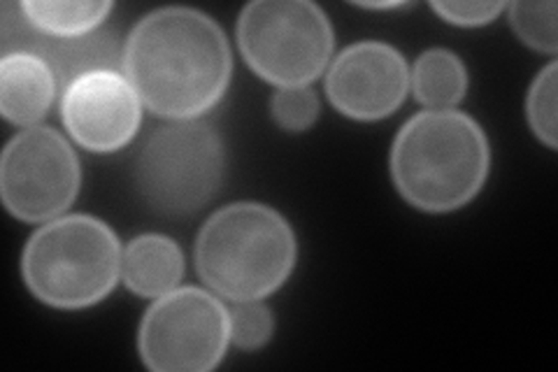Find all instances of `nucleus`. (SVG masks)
Returning <instances> with one entry per match:
<instances>
[{
	"mask_svg": "<svg viewBox=\"0 0 558 372\" xmlns=\"http://www.w3.org/2000/svg\"><path fill=\"white\" fill-rule=\"evenodd\" d=\"M365 10H393V8H403V3H359Z\"/></svg>",
	"mask_w": 558,
	"mask_h": 372,
	"instance_id": "412c9836",
	"label": "nucleus"
},
{
	"mask_svg": "<svg viewBox=\"0 0 558 372\" xmlns=\"http://www.w3.org/2000/svg\"><path fill=\"white\" fill-rule=\"evenodd\" d=\"M430 8L447 24L475 28L498 20V14L505 10V3H488V0H484V3H477V0H473V3L470 0L457 3V0H447V3H433Z\"/></svg>",
	"mask_w": 558,
	"mask_h": 372,
	"instance_id": "aec40b11",
	"label": "nucleus"
},
{
	"mask_svg": "<svg viewBox=\"0 0 558 372\" xmlns=\"http://www.w3.org/2000/svg\"><path fill=\"white\" fill-rule=\"evenodd\" d=\"M121 73L149 112L194 121L223 98L233 55L223 28L209 14L161 8L145 14L129 33Z\"/></svg>",
	"mask_w": 558,
	"mask_h": 372,
	"instance_id": "f257e3e1",
	"label": "nucleus"
},
{
	"mask_svg": "<svg viewBox=\"0 0 558 372\" xmlns=\"http://www.w3.org/2000/svg\"><path fill=\"white\" fill-rule=\"evenodd\" d=\"M184 252L168 236L145 233L129 242L121 259V279L140 298H159L180 287Z\"/></svg>",
	"mask_w": 558,
	"mask_h": 372,
	"instance_id": "f8f14e48",
	"label": "nucleus"
},
{
	"mask_svg": "<svg viewBox=\"0 0 558 372\" xmlns=\"http://www.w3.org/2000/svg\"><path fill=\"white\" fill-rule=\"evenodd\" d=\"M492 149L480 123L461 110L410 117L391 145V177L400 196L433 215L453 212L482 191Z\"/></svg>",
	"mask_w": 558,
	"mask_h": 372,
	"instance_id": "f03ea898",
	"label": "nucleus"
},
{
	"mask_svg": "<svg viewBox=\"0 0 558 372\" xmlns=\"http://www.w3.org/2000/svg\"><path fill=\"white\" fill-rule=\"evenodd\" d=\"M410 86L426 110H457L468 94V70L449 49H428L412 65Z\"/></svg>",
	"mask_w": 558,
	"mask_h": 372,
	"instance_id": "4468645a",
	"label": "nucleus"
},
{
	"mask_svg": "<svg viewBox=\"0 0 558 372\" xmlns=\"http://www.w3.org/2000/svg\"><path fill=\"white\" fill-rule=\"evenodd\" d=\"M270 112L279 129L303 133L312 129V123L319 117V98L310 86L277 88L270 100Z\"/></svg>",
	"mask_w": 558,
	"mask_h": 372,
	"instance_id": "6ab92c4d",
	"label": "nucleus"
},
{
	"mask_svg": "<svg viewBox=\"0 0 558 372\" xmlns=\"http://www.w3.org/2000/svg\"><path fill=\"white\" fill-rule=\"evenodd\" d=\"M196 268L217 296L264 300L291 277L299 242L291 224L264 203H231L205 221L196 240Z\"/></svg>",
	"mask_w": 558,
	"mask_h": 372,
	"instance_id": "7ed1b4c3",
	"label": "nucleus"
},
{
	"mask_svg": "<svg viewBox=\"0 0 558 372\" xmlns=\"http://www.w3.org/2000/svg\"><path fill=\"white\" fill-rule=\"evenodd\" d=\"M57 75L33 51H5L0 61V112L14 127L33 129L57 98Z\"/></svg>",
	"mask_w": 558,
	"mask_h": 372,
	"instance_id": "9b49d317",
	"label": "nucleus"
},
{
	"mask_svg": "<svg viewBox=\"0 0 558 372\" xmlns=\"http://www.w3.org/2000/svg\"><path fill=\"white\" fill-rule=\"evenodd\" d=\"M231 343V312L198 287H178L147 308L137 351L154 372H209Z\"/></svg>",
	"mask_w": 558,
	"mask_h": 372,
	"instance_id": "0eeeda50",
	"label": "nucleus"
},
{
	"mask_svg": "<svg viewBox=\"0 0 558 372\" xmlns=\"http://www.w3.org/2000/svg\"><path fill=\"white\" fill-rule=\"evenodd\" d=\"M223 177V140L198 119L156 129L145 140L133 168L140 199L161 217L196 215L217 196Z\"/></svg>",
	"mask_w": 558,
	"mask_h": 372,
	"instance_id": "39448f33",
	"label": "nucleus"
},
{
	"mask_svg": "<svg viewBox=\"0 0 558 372\" xmlns=\"http://www.w3.org/2000/svg\"><path fill=\"white\" fill-rule=\"evenodd\" d=\"M410 92V65L387 43L363 40L349 45L330 63L326 96L333 108L356 121H377L393 115Z\"/></svg>",
	"mask_w": 558,
	"mask_h": 372,
	"instance_id": "1a4fd4ad",
	"label": "nucleus"
},
{
	"mask_svg": "<svg viewBox=\"0 0 558 372\" xmlns=\"http://www.w3.org/2000/svg\"><path fill=\"white\" fill-rule=\"evenodd\" d=\"M63 127L82 149H124L143 121V100L121 70H94L63 88Z\"/></svg>",
	"mask_w": 558,
	"mask_h": 372,
	"instance_id": "9d476101",
	"label": "nucleus"
},
{
	"mask_svg": "<svg viewBox=\"0 0 558 372\" xmlns=\"http://www.w3.org/2000/svg\"><path fill=\"white\" fill-rule=\"evenodd\" d=\"M556 14L558 5L554 0H545V3H512L510 24L523 45L554 57L558 51Z\"/></svg>",
	"mask_w": 558,
	"mask_h": 372,
	"instance_id": "dca6fc26",
	"label": "nucleus"
},
{
	"mask_svg": "<svg viewBox=\"0 0 558 372\" xmlns=\"http://www.w3.org/2000/svg\"><path fill=\"white\" fill-rule=\"evenodd\" d=\"M80 184L77 154L54 129H26L3 149L0 196L14 219L43 224L61 217L77 201Z\"/></svg>",
	"mask_w": 558,
	"mask_h": 372,
	"instance_id": "6e6552de",
	"label": "nucleus"
},
{
	"mask_svg": "<svg viewBox=\"0 0 558 372\" xmlns=\"http://www.w3.org/2000/svg\"><path fill=\"white\" fill-rule=\"evenodd\" d=\"M40 59L49 63V68L54 70L57 82L63 84H73L77 77L94 73V70H119L124 68V49L119 51L114 35L110 33H92L84 35V38H70V40H59V38H38V43H33L31 49Z\"/></svg>",
	"mask_w": 558,
	"mask_h": 372,
	"instance_id": "ddd939ff",
	"label": "nucleus"
},
{
	"mask_svg": "<svg viewBox=\"0 0 558 372\" xmlns=\"http://www.w3.org/2000/svg\"><path fill=\"white\" fill-rule=\"evenodd\" d=\"M231 312V343L238 349L254 351L272 338L275 319L264 300H240Z\"/></svg>",
	"mask_w": 558,
	"mask_h": 372,
	"instance_id": "a211bd4d",
	"label": "nucleus"
},
{
	"mask_svg": "<svg viewBox=\"0 0 558 372\" xmlns=\"http://www.w3.org/2000/svg\"><path fill=\"white\" fill-rule=\"evenodd\" d=\"M238 45L260 80L293 88L324 75L336 33L326 12L310 0H254L238 16Z\"/></svg>",
	"mask_w": 558,
	"mask_h": 372,
	"instance_id": "423d86ee",
	"label": "nucleus"
},
{
	"mask_svg": "<svg viewBox=\"0 0 558 372\" xmlns=\"http://www.w3.org/2000/svg\"><path fill=\"white\" fill-rule=\"evenodd\" d=\"M24 12V20L31 24L33 31H38L47 38H84L98 31V26L108 20L114 10L112 3H54V0H28L20 5Z\"/></svg>",
	"mask_w": 558,
	"mask_h": 372,
	"instance_id": "2eb2a0df",
	"label": "nucleus"
},
{
	"mask_svg": "<svg viewBox=\"0 0 558 372\" xmlns=\"http://www.w3.org/2000/svg\"><path fill=\"white\" fill-rule=\"evenodd\" d=\"M556 92H558V65L551 61L533 80L526 98V117L535 137L551 152L558 147L556 127Z\"/></svg>",
	"mask_w": 558,
	"mask_h": 372,
	"instance_id": "f3484780",
	"label": "nucleus"
},
{
	"mask_svg": "<svg viewBox=\"0 0 558 372\" xmlns=\"http://www.w3.org/2000/svg\"><path fill=\"white\" fill-rule=\"evenodd\" d=\"M121 244L114 230L92 215L43 224L28 238L22 275L40 303L84 310L108 298L121 277Z\"/></svg>",
	"mask_w": 558,
	"mask_h": 372,
	"instance_id": "20e7f679",
	"label": "nucleus"
}]
</instances>
